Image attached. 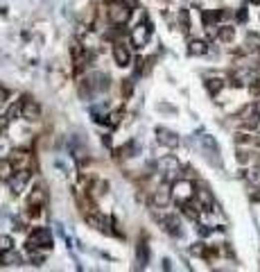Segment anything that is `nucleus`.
Wrapping results in <instances>:
<instances>
[{
	"instance_id": "obj_1",
	"label": "nucleus",
	"mask_w": 260,
	"mask_h": 272,
	"mask_svg": "<svg viewBox=\"0 0 260 272\" xmlns=\"http://www.w3.org/2000/svg\"><path fill=\"white\" fill-rule=\"evenodd\" d=\"M27 248L30 250H52V236L48 229H34L27 238Z\"/></svg>"
},
{
	"instance_id": "obj_2",
	"label": "nucleus",
	"mask_w": 260,
	"mask_h": 272,
	"mask_svg": "<svg viewBox=\"0 0 260 272\" xmlns=\"http://www.w3.org/2000/svg\"><path fill=\"white\" fill-rule=\"evenodd\" d=\"M172 198L177 200L179 204H186L188 200H192L195 198V186H192V182H188V179L174 182V186H172Z\"/></svg>"
},
{
	"instance_id": "obj_3",
	"label": "nucleus",
	"mask_w": 260,
	"mask_h": 272,
	"mask_svg": "<svg viewBox=\"0 0 260 272\" xmlns=\"http://www.w3.org/2000/svg\"><path fill=\"white\" fill-rule=\"evenodd\" d=\"M84 82H86V89H82V93L86 95V98H89V95H93L95 91H107L109 89V77H107V75H102V73L89 75Z\"/></svg>"
},
{
	"instance_id": "obj_4",
	"label": "nucleus",
	"mask_w": 260,
	"mask_h": 272,
	"mask_svg": "<svg viewBox=\"0 0 260 272\" xmlns=\"http://www.w3.org/2000/svg\"><path fill=\"white\" fill-rule=\"evenodd\" d=\"M129 16H131V9H129V5H123V0L111 2V7H109V20L113 25H125L129 20Z\"/></svg>"
},
{
	"instance_id": "obj_5",
	"label": "nucleus",
	"mask_w": 260,
	"mask_h": 272,
	"mask_svg": "<svg viewBox=\"0 0 260 272\" xmlns=\"http://www.w3.org/2000/svg\"><path fill=\"white\" fill-rule=\"evenodd\" d=\"M27 182H30V170L27 168H18L14 173V177L9 179V188H11V193L18 195L25 191V186H27Z\"/></svg>"
},
{
	"instance_id": "obj_6",
	"label": "nucleus",
	"mask_w": 260,
	"mask_h": 272,
	"mask_svg": "<svg viewBox=\"0 0 260 272\" xmlns=\"http://www.w3.org/2000/svg\"><path fill=\"white\" fill-rule=\"evenodd\" d=\"M149 36H152V27H149V25H138L131 32V43L136 45V48H142V45H147Z\"/></svg>"
},
{
	"instance_id": "obj_7",
	"label": "nucleus",
	"mask_w": 260,
	"mask_h": 272,
	"mask_svg": "<svg viewBox=\"0 0 260 272\" xmlns=\"http://www.w3.org/2000/svg\"><path fill=\"white\" fill-rule=\"evenodd\" d=\"M199 143H201V148H204V152L208 154V159H215V161L220 163V148H217L213 136H201Z\"/></svg>"
},
{
	"instance_id": "obj_8",
	"label": "nucleus",
	"mask_w": 260,
	"mask_h": 272,
	"mask_svg": "<svg viewBox=\"0 0 260 272\" xmlns=\"http://www.w3.org/2000/svg\"><path fill=\"white\" fill-rule=\"evenodd\" d=\"M156 136H158V143H163L165 148H177L179 145V136L174 132H170V129H165V127H158Z\"/></svg>"
},
{
	"instance_id": "obj_9",
	"label": "nucleus",
	"mask_w": 260,
	"mask_h": 272,
	"mask_svg": "<svg viewBox=\"0 0 260 272\" xmlns=\"http://www.w3.org/2000/svg\"><path fill=\"white\" fill-rule=\"evenodd\" d=\"M23 118L25 120H39L41 118V107L34 100H23Z\"/></svg>"
},
{
	"instance_id": "obj_10",
	"label": "nucleus",
	"mask_w": 260,
	"mask_h": 272,
	"mask_svg": "<svg viewBox=\"0 0 260 272\" xmlns=\"http://www.w3.org/2000/svg\"><path fill=\"white\" fill-rule=\"evenodd\" d=\"M247 82H254V70H251L249 66H240V68L233 73V84L242 86V84H247Z\"/></svg>"
},
{
	"instance_id": "obj_11",
	"label": "nucleus",
	"mask_w": 260,
	"mask_h": 272,
	"mask_svg": "<svg viewBox=\"0 0 260 272\" xmlns=\"http://www.w3.org/2000/svg\"><path fill=\"white\" fill-rule=\"evenodd\" d=\"M113 57H116V64L118 66H129V61H131V54H129V48L123 43L113 45Z\"/></svg>"
},
{
	"instance_id": "obj_12",
	"label": "nucleus",
	"mask_w": 260,
	"mask_h": 272,
	"mask_svg": "<svg viewBox=\"0 0 260 272\" xmlns=\"http://www.w3.org/2000/svg\"><path fill=\"white\" fill-rule=\"evenodd\" d=\"M86 223L91 225V227H95L98 229V232H111V229H109V220L104 216H98V213H89V216H86Z\"/></svg>"
},
{
	"instance_id": "obj_13",
	"label": "nucleus",
	"mask_w": 260,
	"mask_h": 272,
	"mask_svg": "<svg viewBox=\"0 0 260 272\" xmlns=\"http://www.w3.org/2000/svg\"><path fill=\"white\" fill-rule=\"evenodd\" d=\"M70 52H73V61H75V66H84V64H86V61H89V50L84 48V45L73 43V48H70Z\"/></svg>"
},
{
	"instance_id": "obj_14",
	"label": "nucleus",
	"mask_w": 260,
	"mask_h": 272,
	"mask_svg": "<svg viewBox=\"0 0 260 272\" xmlns=\"http://www.w3.org/2000/svg\"><path fill=\"white\" fill-rule=\"evenodd\" d=\"M161 223H163V227L172 234V236H181V225H179L177 216H165Z\"/></svg>"
},
{
	"instance_id": "obj_15",
	"label": "nucleus",
	"mask_w": 260,
	"mask_h": 272,
	"mask_svg": "<svg viewBox=\"0 0 260 272\" xmlns=\"http://www.w3.org/2000/svg\"><path fill=\"white\" fill-rule=\"evenodd\" d=\"M197 198H199V204L204 211H213V195L208 193L206 188H201L199 193H197Z\"/></svg>"
},
{
	"instance_id": "obj_16",
	"label": "nucleus",
	"mask_w": 260,
	"mask_h": 272,
	"mask_svg": "<svg viewBox=\"0 0 260 272\" xmlns=\"http://www.w3.org/2000/svg\"><path fill=\"white\" fill-rule=\"evenodd\" d=\"M170 198H172V191L161 188V191H156V193H154V204H158V207H167Z\"/></svg>"
},
{
	"instance_id": "obj_17",
	"label": "nucleus",
	"mask_w": 260,
	"mask_h": 272,
	"mask_svg": "<svg viewBox=\"0 0 260 272\" xmlns=\"http://www.w3.org/2000/svg\"><path fill=\"white\" fill-rule=\"evenodd\" d=\"M11 157H9V161L14 163V166H18V168H23L25 163L30 161V154L27 152H20V150H16V152H9Z\"/></svg>"
},
{
	"instance_id": "obj_18",
	"label": "nucleus",
	"mask_w": 260,
	"mask_h": 272,
	"mask_svg": "<svg viewBox=\"0 0 260 272\" xmlns=\"http://www.w3.org/2000/svg\"><path fill=\"white\" fill-rule=\"evenodd\" d=\"M136 257H138V266H140V268L147 266V261H149V252H147V245H145V243H138Z\"/></svg>"
},
{
	"instance_id": "obj_19",
	"label": "nucleus",
	"mask_w": 260,
	"mask_h": 272,
	"mask_svg": "<svg viewBox=\"0 0 260 272\" xmlns=\"http://www.w3.org/2000/svg\"><path fill=\"white\" fill-rule=\"evenodd\" d=\"M190 54H206L208 52V45H206V41H199V39H192L190 41Z\"/></svg>"
},
{
	"instance_id": "obj_20",
	"label": "nucleus",
	"mask_w": 260,
	"mask_h": 272,
	"mask_svg": "<svg viewBox=\"0 0 260 272\" xmlns=\"http://www.w3.org/2000/svg\"><path fill=\"white\" fill-rule=\"evenodd\" d=\"M161 168H165L167 175H174L179 170V161L174 157H167V159H163L161 161Z\"/></svg>"
},
{
	"instance_id": "obj_21",
	"label": "nucleus",
	"mask_w": 260,
	"mask_h": 272,
	"mask_svg": "<svg viewBox=\"0 0 260 272\" xmlns=\"http://www.w3.org/2000/svg\"><path fill=\"white\" fill-rule=\"evenodd\" d=\"M233 36H236V30H233V27H229V25H224V27H220V30H217V39L224 41V43L233 41Z\"/></svg>"
},
{
	"instance_id": "obj_22",
	"label": "nucleus",
	"mask_w": 260,
	"mask_h": 272,
	"mask_svg": "<svg viewBox=\"0 0 260 272\" xmlns=\"http://www.w3.org/2000/svg\"><path fill=\"white\" fill-rule=\"evenodd\" d=\"M16 166L11 161H2L0 163V179H11V170H14Z\"/></svg>"
},
{
	"instance_id": "obj_23",
	"label": "nucleus",
	"mask_w": 260,
	"mask_h": 272,
	"mask_svg": "<svg viewBox=\"0 0 260 272\" xmlns=\"http://www.w3.org/2000/svg\"><path fill=\"white\" fill-rule=\"evenodd\" d=\"M222 86H224V84H222V79H220V77H211V79H208V82H206V89L211 91L213 95H217V93H220V91H222Z\"/></svg>"
},
{
	"instance_id": "obj_24",
	"label": "nucleus",
	"mask_w": 260,
	"mask_h": 272,
	"mask_svg": "<svg viewBox=\"0 0 260 272\" xmlns=\"http://www.w3.org/2000/svg\"><path fill=\"white\" fill-rule=\"evenodd\" d=\"M11 245H14V241L9 236H0V252H9Z\"/></svg>"
},
{
	"instance_id": "obj_25",
	"label": "nucleus",
	"mask_w": 260,
	"mask_h": 272,
	"mask_svg": "<svg viewBox=\"0 0 260 272\" xmlns=\"http://www.w3.org/2000/svg\"><path fill=\"white\" fill-rule=\"evenodd\" d=\"M179 20H181V27H183V32H188V30H190V23H188V11H186V9H181V11H179Z\"/></svg>"
},
{
	"instance_id": "obj_26",
	"label": "nucleus",
	"mask_w": 260,
	"mask_h": 272,
	"mask_svg": "<svg viewBox=\"0 0 260 272\" xmlns=\"http://www.w3.org/2000/svg\"><path fill=\"white\" fill-rule=\"evenodd\" d=\"M249 91H251V95H260V77H256L254 82H251Z\"/></svg>"
},
{
	"instance_id": "obj_27",
	"label": "nucleus",
	"mask_w": 260,
	"mask_h": 272,
	"mask_svg": "<svg viewBox=\"0 0 260 272\" xmlns=\"http://www.w3.org/2000/svg\"><path fill=\"white\" fill-rule=\"evenodd\" d=\"M7 125H9V116H0V134H5Z\"/></svg>"
},
{
	"instance_id": "obj_28",
	"label": "nucleus",
	"mask_w": 260,
	"mask_h": 272,
	"mask_svg": "<svg viewBox=\"0 0 260 272\" xmlns=\"http://www.w3.org/2000/svg\"><path fill=\"white\" fill-rule=\"evenodd\" d=\"M7 98H9V93H7V91L2 89V86H0V107H2V104L7 102Z\"/></svg>"
},
{
	"instance_id": "obj_29",
	"label": "nucleus",
	"mask_w": 260,
	"mask_h": 272,
	"mask_svg": "<svg viewBox=\"0 0 260 272\" xmlns=\"http://www.w3.org/2000/svg\"><path fill=\"white\" fill-rule=\"evenodd\" d=\"M120 120V111H116V114H111V120H109V125H118Z\"/></svg>"
},
{
	"instance_id": "obj_30",
	"label": "nucleus",
	"mask_w": 260,
	"mask_h": 272,
	"mask_svg": "<svg viewBox=\"0 0 260 272\" xmlns=\"http://www.w3.org/2000/svg\"><path fill=\"white\" fill-rule=\"evenodd\" d=\"M7 154V145H5V141L0 139V157H5Z\"/></svg>"
},
{
	"instance_id": "obj_31",
	"label": "nucleus",
	"mask_w": 260,
	"mask_h": 272,
	"mask_svg": "<svg viewBox=\"0 0 260 272\" xmlns=\"http://www.w3.org/2000/svg\"><path fill=\"white\" fill-rule=\"evenodd\" d=\"M256 116L260 118V100H258V104H256Z\"/></svg>"
},
{
	"instance_id": "obj_32",
	"label": "nucleus",
	"mask_w": 260,
	"mask_h": 272,
	"mask_svg": "<svg viewBox=\"0 0 260 272\" xmlns=\"http://www.w3.org/2000/svg\"><path fill=\"white\" fill-rule=\"evenodd\" d=\"M251 2H254V5H258V2H260V0H251Z\"/></svg>"
},
{
	"instance_id": "obj_33",
	"label": "nucleus",
	"mask_w": 260,
	"mask_h": 272,
	"mask_svg": "<svg viewBox=\"0 0 260 272\" xmlns=\"http://www.w3.org/2000/svg\"><path fill=\"white\" fill-rule=\"evenodd\" d=\"M109 2H118V0H109Z\"/></svg>"
},
{
	"instance_id": "obj_34",
	"label": "nucleus",
	"mask_w": 260,
	"mask_h": 272,
	"mask_svg": "<svg viewBox=\"0 0 260 272\" xmlns=\"http://www.w3.org/2000/svg\"><path fill=\"white\" fill-rule=\"evenodd\" d=\"M258 145H260V136H258Z\"/></svg>"
}]
</instances>
